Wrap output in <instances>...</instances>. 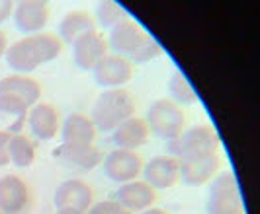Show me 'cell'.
Listing matches in <instances>:
<instances>
[{"label": "cell", "instance_id": "1", "mask_svg": "<svg viewBox=\"0 0 260 214\" xmlns=\"http://www.w3.org/2000/svg\"><path fill=\"white\" fill-rule=\"evenodd\" d=\"M61 51H63L61 39L55 33L41 31L10 43L4 59L16 74H29L41 64L55 61L61 55Z\"/></svg>", "mask_w": 260, "mask_h": 214}, {"label": "cell", "instance_id": "2", "mask_svg": "<svg viewBox=\"0 0 260 214\" xmlns=\"http://www.w3.org/2000/svg\"><path fill=\"white\" fill-rule=\"evenodd\" d=\"M135 109H137V101L129 90H104L92 105L90 119L98 131L112 133L119 123L127 121L129 117H135Z\"/></svg>", "mask_w": 260, "mask_h": 214}, {"label": "cell", "instance_id": "3", "mask_svg": "<svg viewBox=\"0 0 260 214\" xmlns=\"http://www.w3.org/2000/svg\"><path fill=\"white\" fill-rule=\"evenodd\" d=\"M219 146H221V139L217 131L208 123H202V125L186 129L180 137L169 140L167 152L178 162H184V160H192L200 156L215 154L219 152Z\"/></svg>", "mask_w": 260, "mask_h": 214}, {"label": "cell", "instance_id": "4", "mask_svg": "<svg viewBox=\"0 0 260 214\" xmlns=\"http://www.w3.org/2000/svg\"><path fill=\"white\" fill-rule=\"evenodd\" d=\"M145 123L153 137L169 142V140L180 137L188 129V117L182 107L176 105L172 100L158 98L149 105Z\"/></svg>", "mask_w": 260, "mask_h": 214}, {"label": "cell", "instance_id": "5", "mask_svg": "<svg viewBox=\"0 0 260 214\" xmlns=\"http://www.w3.org/2000/svg\"><path fill=\"white\" fill-rule=\"evenodd\" d=\"M208 214H245V204L241 199L239 181L231 169L219 172L209 181L208 201H206Z\"/></svg>", "mask_w": 260, "mask_h": 214}, {"label": "cell", "instance_id": "6", "mask_svg": "<svg viewBox=\"0 0 260 214\" xmlns=\"http://www.w3.org/2000/svg\"><path fill=\"white\" fill-rule=\"evenodd\" d=\"M53 160L65 169H77V172H90L102 164L104 154L94 144H71L63 142L53 150Z\"/></svg>", "mask_w": 260, "mask_h": 214}, {"label": "cell", "instance_id": "7", "mask_svg": "<svg viewBox=\"0 0 260 214\" xmlns=\"http://www.w3.org/2000/svg\"><path fill=\"white\" fill-rule=\"evenodd\" d=\"M92 76L100 88H123L133 78V63L123 55L108 53L92 68Z\"/></svg>", "mask_w": 260, "mask_h": 214}, {"label": "cell", "instance_id": "8", "mask_svg": "<svg viewBox=\"0 0 260 214\" xmlns=\"http://www.w3.org/2000/svg\"><path fill=\"white\" fill-rule=\"evenodd\" d=\"M102 165H104L106 177L112 179L117 185H121V183H129V181L139 179L141 172H143V158L139 156V152L114 148L104 156Z\"/></svg>", "mask_w": 260, "mask_h": 214}, {"label": "cell", "instance_id": "9", "mask_svg": "<svg viewBox=\"0 0 260 214\" xmlns=\"http://www.w3.org/2000/svg\"><path fill=\"white\" fill-rule=\"evenodd\" d=\"M149 37H151V35L145 31L143 25L129 16L127 20L119 22V24L114 25V27L110 29V35H108V49H112V53L123 55V57L129 59L131 55L139 49Z\"/></svg>", "mask_w": 260, "mask_h": 214}, {"label": "cell", "instance_id": "10", "mask_svg": "<svg viewBox=\"0 0 260 214\" xmlns=\"http://www.w3.org/2000/svg\"><path fill=\"white\" fill-rule=\"evenodd\" d=\"M141 176L145 183L155 191L172 189L176 183H180V162L170 154H158L143 164Z\"/></svg>", "mask_w": 260, "mask_h": 214}, {"label": "cell", "instance_id": "11", "mask_svg": "<svg viewBox=\"0 0 260 214\" xmlns=\"http://www.w3.org/2000/svg\"><path fill=\"white\" fill-rule=\"evenodd\" d=\"M49 6L43 0H20L14 6V24L16 29L24 35L41 33L49 22Z\"/></svg>", "mask_w": 260, "mask_h": 214}, {"label": "cell", "instance_id": "12", "mask_svg": "<svg viewBox=\"0 0 260 214\" xmlns=\"http://www.w3.org/2000/svg\"><path fill=\"white\" fill-rule=\"evenodd\" d=\"M53 202L57 210L69 208V210H78V212H88V208L94 204V191L82 179H67L55 189Z\"/></svg>", "mask_w": 260, "mask_h": 214}, {"label": "cell", "instance_id": "13", "mask_svg": "<svg viewBox=\"0 0 260 214\" xmlns=\"http://www.w3.org/2000/svg\"><path fill=\"white\" fill-rule=\"evenodd\" d=\"M221 169V154H208L180 162V181L188 187H200L209 183Z\"/></svg>", "mask_w": 260, "mask_h": 214}, {"label": "cell", "instance_id": "14", "mask_svg": "<svg viewBox=\"0 0 260 214\" xmlns=\"http://www.w3.org/2000/svg\"><path fill=\"white\" fill-rule=\"evenodd\" d=\"M61 115L53 103L39 101L29 111H27V125L31 135L38 140H53L61 133Z\"/></svg>", "mask_w": 260, "mask_h": 214}, {"label": "cell", "instance_id": "15", "mask_svg": "<svg viewBox=\"0 0 260 214\" xmlns=\"http://www.w3.org/2000/svg\"><path fill=\"white\" fill-rule=\"evenodd\" d=\"M112 199L119 202L131 214H137L151 208V206H155L156 191L151 185H147L143 179H135V181H129V183H121Z\"/></svg>", "mask_w": 260, "mask_h": 214}, {"label": "cell", "instance_id": "16", "mask_svg": "<svg viewBox=\"0 0 260 214\" xmlns=\"http://www.w3.org/2000/svg\"><path fill=\"white\" fill-rule=\"evenodd\" d=\"M71 47H73V59L78 68L92 70L96 63L104 55H108V39L104 37V33L94 29V31L84 33L82 37H78Z\"/></svg>", "mask_w": 260, "mask_h": 214}, {"label": "cell", "instance_id": "17", "mask_svg": "<svg viewBox=\"0 0 260 214\" xmlns=\"http://www.w3.org/2000/svg\"><path fill=\"white\" fill-rule=\"evenodd\" d=\"M29 202V189L20 176L0 177V210L2 214H20Z\"/></svg>", "mask_w": 260, "mask_h": 214}, {"label": "cell", "instance_id": "18", "mask_svg": "<svg viewBox=\"0 0 260 214\" xmlns=\"http://www.w3.org/2000/svg\"><path fill=\"white\" fill-rule=\"evenodd\" d=\"M151 139V131L141 117H129L112 131V142L121 150H137Z\"/></svg>", "mask_w": 260, "mask_h": 214}, {"label": "cell", "instance_id": "19", "mask_svg": "<svg viewBox=\"0 0 260 214\" xmlns=\"http://www.w3.org/2000/svg\"><path fill=\"white\" fill-rule=\"evenodd\" d=\"M94 29H98L96 20L86 10H69L59 22V27H57L59 35L57 37L63 41V45L65 43L73 45L78 37H82L84 33L94 31Z\"/></svg>", "mask_w": 260, "mask_h": 214}, {"label": "cell", "instance_id": "20", "mask_svg": "<svg viewBox=\"0 0 260 214\" xmlns=\"http://www.w3.org/2000/svg\"><path fill=\"white\" fill-rule=\"evenodd\" d=\"M98 135V129L92 123L90 115L84 113H71L61 123V139L63 142L71 144H88L94 142Z\"/></svg>", "mask_w": 260, "mask_h": 214}, {"label": "cell", "instance_id": "21", "mask_svg": "<svg viewBox=\"0 0 260 214\" xmlns=\"http://www.w3.org/2000/svg\"><path fill=\"white\" fill-rule=\"evenodd\" d=\"M0 94L16 96V98L26 101L29 107H34L36 103H39V98H41V86L31 76L10 74L0 80Z\"/></svg>", "mask_w": 260, "mask_h": 214}, {"label": "cell", "instance_id": "22", "mask_svg": "<svg viewBox=\"0 0 260 214\" xmlns=\"http://www.w3.org/2000/svg\"><path fill=\"white\" fill-rule=\"evenodd\" d=\"M10 162L18 167H29L36 160V144L24 133H12L8 140Z\"/></svg>", "mask_w": 260, "mask_h": 214}, {"label": "cell", "instance_id": "23", "mask_svg": "<svg viewBox=\"0 0 260 214\" xmlns=\"http://www.w3.org/2000/svg\"><path fill=\"white\" fill-rule=\"evenodd\" d=\"M167 88H169V94L170 98L176 105H194L198 103V94H196L194 86L190 84V80L182 74V72H172L169 78V84H167Z\"/></svg>", "mask_w": 260, "mask_h": 214}, {"label": "cell", "instance_id": "24", "mask_svg": "<svg viewBox=\"0 0 260 214\" xmlns=\"http://www.w3.org/2000/svg\"><path fill=\"white\" fill-rule=\"evenodd\" d=\"M96 24H100V27L104 29H112L114 25H117L119 22L127 20L129 18V12L119 4V2H114V0H102L96 4Z\"/></svg>", "mask_w": 260, "mask_h": 214}, {"label": "cell", "instance_id": "25", "mask_svg": "<svg viewBox=\"0 0 260 214\" xmlns=\"http://www.w3.org/2000/svg\"><path fill=\"white\" fill-rule=\"evenodd\" d=\"M160 55H162V47H160V43H158L155 37H149L143 45L139 47V49L131 55L129 61L133 64H145V63H151V61L158 59Z\"/></svg>", "mask_w": 260, "mask_h": 214}, {"label": "cell", "instance_id": "26", "mask_svg": "<svg viewBox=\"0 0 260 214\" xmlns=\"http://www.w3.org/2000/svg\"><path fill=\"white\" fill-rule=\"evenodd\" d=\"M86 214H131V212L125 210V208L117 201H114V199H104V201L94 202Z\"/></svg>", "mask_w": 260, "mask_h": 214}, {"label": "cell", "instance_id": "27", "mask_svg": "<svg viewBox=\"0 0 260 214\" xmlns=\"http://www.w3.org/2000/svg\"><path fill=\"white\" fill-rule=\"evenodd\" d=\"M10 131H0V167H6L10 164L8 156V140H10Z\"/></svg>", "mask_w": 260, "mask_h": 214}, {"label": "cell", "instance_id": "28", "mask_svg": "<svg viewBox=\"0 0 260 214\" xmlns=\"http://www.w3.org/2000/svg\"><path fill=\"white\" fill-rule=\"evenodd\" d=\"M14 6H16V2H12V0H0V24H4L12 16Z\"/></svg>", "mask_w": 260, "mask_h": 214}, {"label": "cell", "instance_id": "29", "mask_svg": "<svg viewBox=\"0 0 260 214\" xmlns=\"http://www.w3.org/2000/svg\"><path fill=\"white\" fill-rule=\"evenodd\" d=\"M6 49H8V39H6V33L0 29V59L6 55Z\"/></svg>", "mask_w": 260, "mask_h": 214}, {"label": "cell", "instance_id": "30", "mask_svg": "<svg viewBox=\"0 0 260 214\" xmlns=\"http://www.w3.org/2000/svg\"><path fill=\"white\" fill-rule=\"evenodd\" d=\"M137 214H169L165 208H158V206H151V208H147L143 212H137Z\"/></svg>", "mask_w": 260, "mask_h": 214}, {"label": "cell", "instance_id": "31", "mask_svg": "<svg viewBox=\"0 0 260 214\" xmlns=\"http://www.w3.org/2000/svg\"><path fill=\"white\" fill-rule=\"evenodd\" d=\"M55 214H86V212H78V210H69V208H59Z\"/></svg>", "mask_w": 260, "mask_h": 214}, {"label": "cell", "instance_id": "32", "mask_svg": "<svg viewBox=\"0 0 260 214\" xmlns=\"http://www.w3.org/2000/svg\"><path fill=\"white\" fill-rule=\"evenodd\" d=\"M0 214H2V210H0Z\"/></svg>", "mask_w": 260, "mask_h": 214}]
</instances>
